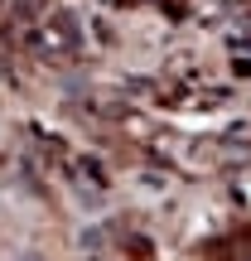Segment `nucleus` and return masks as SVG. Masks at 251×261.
<instances>
[{
  "label": "nucleus",
  "mask_w": 251,
  "mask_h": 261,
  "mask_svg": "<svg viewBox=\"0 0 251 261\" xmlns=\"http://www.w3.org/2000/svg\"><path fill=\"white\" fill-rule=\"evenodd\" d=\"M24 39H29V48L44 54V58H73L77 54V24H73V15H63V10H48V15L29 19Z\"/></svg>",
  "instance_id": "f257e3e1"
}]
</instances>
